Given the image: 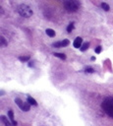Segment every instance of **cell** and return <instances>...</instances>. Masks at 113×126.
Segmentation results:
<instances>
[{"instance_id": "6da1fadb", "label": "cell", "mask_w": 113, "mask_h": 126, "mask_svg": "<svg viewBox=\"0 0 113 126\" xmlns=\"http://www.w3.org/2000/svg\"><path fill=\"white\" fill-rule=\"evenodd\" d=\"M101 107L108 116L113 118V97H108L104 99L101 104Z\"/></svg>"}, {"instance_id": "7a4b0ae2", "label": "cell", "mask_w": 113, "mask_h": 126, "mask_svg": "<svg viewBox=\"0 0 113 126\" xmlns=\"http://www.w3.org/2000/svg\"><path fill=\"white\" fill-rule=\"evenodd\" d=\"M80 7L79 0H65L64 1V8L68 12H76Z\"/></svg>"}, {"instance_id": "3957f363", "label": "cell", "mask_w": 113, "mask_h": 126, "mask_svg": "<svg viewBox=\"0 0 113 126\" xmlns=\"http://www.w3.org/2000/svg\"><path fill=\"white\" fill-rule=\"evenodd\" d=\"M18 12L21 16L25 17V18H30L33 15V10L31 9V7L26 5V4H21L18 7Z\"/></svg>"}, {"instance_id": "277c9868", "label": "cell", "mask_w": 113, "mask_h": 126, "mask_svg": "<svg viewBox=\"0 0 113 126\" xmlns=\"http://www.w3.org/2000/svg\"><path fill=\"white\" fill-rule=\"evenodd\" d=\"M15 103H16V104H17L23 111H29L30 110L31 106H30L29 103H24L23 100L21 99H19V98H16L15 99Z\"/></svg>"}, {"instance_id": "5b68a950", "label": "cell", "mask_w": 113, "mask_h": 126, "mask_svg": "<svg viewBox=\"0 0 113 126\" xmlns=\"http://www.w3.org/2000/svg\"><path fill=\"white\" fill-rule=\"evenodd\" d=\"M69 44H70L69 39H63V40H61V41H57V43H54V44H52V46L60 48V47H65V46H68V45H69Z\"/></svg>"}, {"instance_id": "8992f818", "label": "cell", "mask_w": 113, "mask_h": 126, "mask_svg": "<svg viewBox=\"0 0 113 126\" xmlns=\"http://www.w3.org/2000/svg\"><path fill=\"white\" fill-rule=\"evenodd\" d=\"M82 43H83V38H80V37H78V38L74 40L73 45H74V47H76V48H81V46H82Z\"/></svg>"}, {"instance_id": "52a82bcc", "label": "cell", "mask_w": 113, "mask_h": 126, "mask_svg": "<svg viewBox=\"0 0 113 126\" xmlns=\"http://www.w3.org/2000/svg\"><path fill=\"white\" fill-rule=\"evenodd\" d=\"M8 116H9L10 121L12 122L13 126H17V122L14 120V112H13V110H9V111H8Z\"/></svg>"}, {"instance_id": "ba28073f", "label": "cell", "mask_w": 113, "mask_h": 126, "mask_svg": "<svg viewBox=\"0 0 113 126\" xmlns=\"http://www.w3.org/2000/svg\"><path fill=\"white\" fill-rule=\"evenodd\" d=\"M1 121L6 125V126H13V124H12V122H10L9 120H8V118H6L5 116H1Z\"/></svg>"}, {"instance_id": "9c48e42d", "label": "cell", "mask_w": 113, "mask_h": 126, "mask_svg": "<svg viewBox=\"0 0 113 126\" xmlns=\"http://www.w3.org/2000/svg\"><path fill=\"white\" fill-rule=\"evenodd\" d=\"M27 100H28V103L30 104H33V105H37V103H36V100L34 99V98H31V97H28V99H27Z\"/></svg>"}, {"instance_id": "30bf717a", "label": "cell", "mask_w": 113, "mask_h": 126, "mask_svg": "<svg viewBox=\"0 0 113 126\" xmlns=\"http://www.w3.org/2000/svg\"><path fill=\"white\" fill-rule=\"evenodd\" d=\"M45 33H46V35H47L48 37H50V38L55 37V32H54L52 29H47V30L45 31Z\"/></svg>"}, {"instance_id": "8fae6325", "label": "cell", "mask_w": 113, "mask_h": 126, "mask_svg": "<svg viewBox=\"0 0 113 126\" xmlns=\"http://www.w3.org/2000/svg\"><path fill=\"white\" fill-rule=\"evenodd\" d=\"M53 55H54L55 57L60 58V59H62V60H65V59H66V55L64 54V53H58V52H55Z\"/></svg>"}, {"instance_id": "7c38bea8", "label": "cell", "mask_w": 113, "mask_h": 126, "mask_svg": "<svg viewBox=\"0 0 113 126\" xmlns=\"http://www.w3.org/2000/svg\"><path fill=\"white\" fill-rule=\"evenodd\" d=\"M88 46H90V43H86L84 44H82V46H81V51H86V50L88 48Z\"/></svg>"}, {"instance_id": "4fadbf2b", "label": "cell", "mask_w": 113, "mask_h": 126, "mask_svg": "<svg viewBox=\"0 0 113 126\" xmlns=\"http://www.w3.org/2000/svg\"><path fill=\"white\" fill-rule=\"evenodd\" d=\"M0 45H1L2 47H4V46L7 45V41H6V39H5L3 37L0 38Z\"/></svg>"}, {"instance_id": "5bb4252c", "label": "cell", "mask_w": 113, "mask_h": 126, "mask_svg": "<svg viewBox=\"0 0 113 126\" xmlns=\"http://www.w3.org/2000/svg\"><path fill=\"white\" fill-rule=\"evenodd\" d=\"M101 8L104 10V11H109V9H110V7H109V5L108 4H106V3H101Z\"/></svg>"}, {"instance_id": "9a60e30c", "label": "cell", "mask_w": 113, "mask_h": 126, "mask_svg": "<svg viewBox=\"0 0 113 126\" xmlns=\"http://www.w3.org/2000/svg\"><path fill=\"white\" fill-rule=\"evenodd\" d=\"M30 56H20L19 57V60L20 61H22V62H26V61H28V60H30Z\"/></svg>"}, {"instance_id": "2e32d148", "label": "cell", "mask_w": 113, "mask_h": 126, "mask_svg": "<svg viewBox=\"0 0 113 126\" xmlns=\"http://www.w3.org/2000/svg\"><path fill=\"white\" fill-rule=\"evenodd\" d=\"M73 30H74V23H70L69 26L67 27V32H68V33H71Z\"/></svg>"}, {"instance_id": "e0dca14e", "label": "cell", "mask_w": 113, "mask_h": 126, "mask_svg": "<svg viewBox=\"0 0 113 126\" xmlns=\"http://www.w3.org/2000/svg\"><path fill=\"white\" fill-rule=\"evenodd\" d=\"M85 72H87V73H93L94 72V69L93 68H92V67H86V69H85Z\"/></svg>"}, {"instance_id": "ac0fdd59", "label": "cell", "mask_w": 113, "mask_h": 126, "mask_svg": "<svg viewBox=\"0 0 113 126\" xmlns=\"http://www.w3.org/2000/svg\"><path fill=\"white\" fill-rule=\"evenodd\" d=\"M101 50H102V47L99 45V46H98V47L95 48V52L98 54V53H100V52H101Z\"/></svg>"}, {"instance_id": "d6986e66", "label": "cell", "mask_w": 113, "mask_h": 126, "mask_svg": "<svg viewBox=\"0 0 113 126\" xmlns=\"http://www.w3.org/2000/svg\"><path fill=\"white\" fill-rule=\"evenodd\" d=\"M91 60H92V61H94V60H95V57H93V56H92V57L91 58Z\"/></svg>"}]
</instances>
